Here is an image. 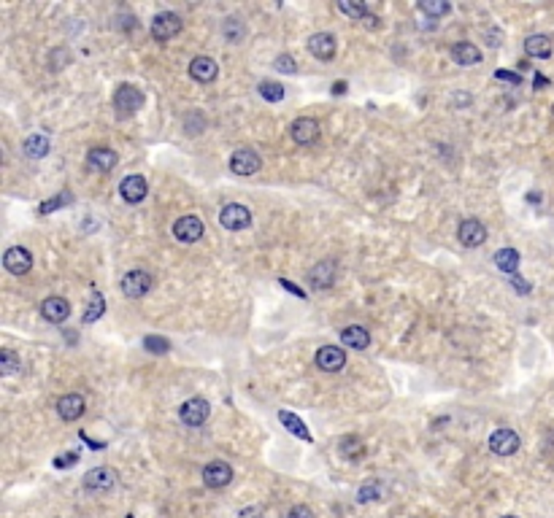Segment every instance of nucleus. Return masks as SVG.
Wrapping results in <instances>:
<instances>
[{"mask_svg": "<svg viewBox=\"0 0 554 518\" xmlns=\"http://www.w3.org/2000/svg\"><path fill=\"white\" fill-rule=\"evenodd\" d=\"M143 92L138 87H133V84H122L119 90L114 92V108H117V114L119 116H133V114H138L141 108H143Z\"/></svg>", "mask_w": 554, "mask_h": 518, "instance_id": "nucleus-1", "label": "nucleus"}, {"mask_svg": "<svg viewBox=\"0 0 554 518\" xmlns=\"http://www.w3.org/2000/svg\"><path fill=\"white\" fill-rule=\"evenodd\" d=\"M179 416H182V421L187 427H201V424H206V418L211 416V405L203 397H192L179 408Z\"/></svg>", "mask_w": 554, "mask_h": 518, "instance_id": "nucleus-2", "label": "nucleus"}, {"mask_svg": "<svg viewBox=\"0 0 554 518\" xmlns=\"http://www.w3.org/2000/svg\"><path fill=\"white\" fill-rule=\"evenodd\" d=\"M232 467L228 462H222V459H214V462H208L206 467H203V483L208 488H225L228 483L232 481Z\"/></svg>", "mask_w": 554, "mask_h": 518, "instance_id": "nucleus-3", "label": "nucleus"}, {"mask_svg": "<svg viewBox=\"0 0 554 518\" xmlns=\"http://www.w3.org/2000/svg\"><path fill=\"white\" fill-rule=\"evenodd\" d=\"M219 222H222V227H225V229L238 232V229H247L249 224H252V211H249L247 205L230 203V205H225V208H222Z\"/></svg>", "mask_w": 554, "mask_h": 518, "instance_id": "nucleus-4", "label": "nucleus"}, {"mask_svg": "<svg viewBox=\"0 0 554 518\" xmlns=\"http://www.w3.org/2000/svg\"><path fill=\"white\" fill-rule=\"evenodd\" d=\"M490 451L497 457H514L519 451V435L514 429H495L490 435Z\"/></svg>", "mask_w": 554, "mask_h": 518, "instance_id": "nucleus-5", "label": "nucleus"}, {"mask_svg": "<svg viewBox=\"0 0 554 518\" xmlns=\"http://www.w3.org/2000/svg\"><path fill=\"white\" fill-rule=\"evenodd\" d=\"M152 38H157V41H170L173 35H179V30H182V19L173 14V11H163V14H157L152 19Z\"/></svg>", "mask_w": 554, "mask_h": 518, "instance_id": "nucleus-6", "label": "nucleus"}, {"mask_svg": "<svg viewBox=\"0 0 554 518\" xmlns=\"http://www.w3.org/2000/svg\"><path fill=\"white\" fill-rule=\"evenodd\" d=\"M149 289H152V275L149 273H143V270H130V273H124V278H122L124 297L141 300L143 294H149Z\"/></svg>", "mask_w": 554, "mask_h": 518, "instance_id": "nucleus-7", "label": "nucleus"}, {"mask_svg": "<svg viewBox=\"0 0 554 518\" xmlns=\"http://www.w3.org/2000/svg\"><path fill=\"white\" fill-rule=\"evenodd\" d=\"M260 165H262L260 154L252 152V149H238L230 157V170L235 176H254L260 170Z\"/></svg>", "mask_w": 554, "mask_h": 518, "instance_id": "nucleus-8", "label": "nucleus"}, {"mask_svg": "<svg viewBox=\"0 0 554 518\" xmlns=\"http://www.w3.org/2000/svg\"><path fill=\"white\" fill-rule=\"evenodd\" d=\"M173 235H176V241H182V243H195V241H201L203 238L201 216H192V214L182 216V219L173 224Z\"/></svg>", "mask_w": 554, "mask_h": 518, "instance_id": "nucleus-9", "label": "nucleus"}, {"mask_svg": "<svg viewBox=\"0 0 554 518\" xmlns=\"http://www.w3.org/2000/svg\"><path fill=\"white\" fill-rule=\"evenodd\" d=\"M3 265H6L8 273L25 275V273H30V267H33V254L28 248H22V246H11V248L3 254Z\"/></svg>", "mask_w": 554, "mask_h": 518, "instance_id": "nucleus-10", "label": "nucleus"}, {"mask_svg": "<svg viewBox=\"0 0 554 518\" xmlns=\"http://www.w3.org/2000/svg\"><path fill=\"white\" fill-rule=\"evenodd\" d=\"M114 486H117V473L111 467H95L84 475V488L87 491L100 494V491H111Z\"/></svg>", "mask_w": 554, "mask_h": 518, "instance_id": "nucleus-11", "label": "nucleus"}, {"mask_svg": "<svg viewBox=\"0 0 554 518\" xmlns=\"http://www.w3.org/2000/svg\"><path fill=\"white\" fill-rule=\"evenodd\" d=\"M293 138L297 146H311L319 140V122L311 116H300L293 122Z\"/></svg>", "mask_w": 554, "mask_h": 518, "instance_id": "nucleus-12", "label": "nucleus"}, {"mask_svg": "<svg viewBox=\"0 0 554 518\" xmlns=\"http://www.w3.org/2000/svg\"><path fill=\"white\" fill-rule=\"evenodd\" d=\"M457 238H460L462 246H468V248H476L487 241V227L478 222V219H465L457 229Z\"/></svg>", "mask_w": 554, "mask_h": 518, "instance_id": "nucleus-13", "label": "nucleus"}, {"mask_svg": "<svg viewBox=\"0 0 554 518\" xmlns=\"http://www.w3.org/2000/svg\"><path fill=\"white\" fill-rule=\"evenodd\" d=\"M333 281H336V262H333V259H322V262L314 265L311 273H308V284H311L314 289H330Z\"/></svg>", "mask_w": 554, "mask_h": 518, "instance_id": "nucleus-14", "label": "nucleus"}, {"mask_svg": "<svg viewBox=\"0 0 554 518\" xmlns=\"http://www.w3.org/2000/svg\"><path fill=\"white\" fill-rule=\"evenodd\" d=\"M336 38L330 35V32H317V35H311L308 38V52L317 57V60H322V62H327V60H333L336 57Z\"/></svg>", "mask_w": 554, "mask_h": 518, "instance_id": "nucleus-15", "label": "nucleus"}, {"mask_svg": "<svg viewBox=\"0 0 554 518\" xmlns=\"http://www.w3.org/2000/svg\"><path fill=\"white\" fill-rule=\"evenodd\" d=\"M343 365H346V354L338 346H322L317 351V367L324 373H338Z\"/></svg>", "mask_w": 554, "mask_h": 518, "instance_id": "nucleus-16", "label": "nucleus"}, {"mask_svg": "<svg viewBox=\"0 0 554 518\" xmlns=\"http://www.w3.org/2000/svg\"><path fill=\"white\" fill-rule=\"evenodd\" d=\"M189 76L201 84H211L216 76H219V65L211 57H195L189 62Z\"/></svg>", "mask_w": 554, "mask_h": 518, "instance_id": "nucleus-17", "label": "nucleus"}, {"mask_svg": "<svg viewBox=\"0 0 554 518\" xmlns=\"http://www.w3.org/2000/svg\"><path fill=\"white\" fill-rule=\"evenodd\" d=\"M119 195H122L127 203H141V200L149 195V186H146V179L143 176H127L119 183Z\"/></svg>", "mask_w": 554, "mask_h": 518, "instance_id": "nucleus-18", "label": "nucleus"}, {"mask_svg": "<svg viewBox=\"0 0 554 518\" xmlns=\"http://www.w3.org/2000/svg\"><path fill=\"white\" fill-rule=\"evenodd\" d=\"M41 316L47 321H52V324H60V321H65L71 316V305H68L65 297H47L44 305H41Z\"/></svg>", "mask_w": 554, "mask_h": 518, "instance_id": "nucleus-19", "label": "nucleus"}, {"mask_svg": "<svg viewBox=\"0 0 554 518\" xmlns=\"http://www.w3.org/2000/svg\"><path fill=\"white\" fill-rule=\"evenodd\" d=\"M84 411H87V405H84V397L81 394H65L57 399V413L65 421H76V418H81Z\"/></svg>", "mask_w": 554, "mask_h": 518, "instance_id": "nucleus-20", "label": "nucleus"}, {"mask_svg": "<svg viewBox=\"0 0 554 518\" xmlns=\"http://www.w3.org/2000/svg\"><path fill=\"white\" fill-rule=\"evenodd\" d=\"M452 57H454V62L462 65V68H471V65H478V62H481V52H478L476 44L460 41V44L452 46Z\"/></svg>", "mask_w": 554, "mask_h": 518, "instance_id": "nucleus-21", "label": "nucleus"}, {"mask_svg": "<svg viewBox=\"0 0 554 518\" xmlns=\"http://www.w3.org/2000/svg\"><path fill=\"white\" fill-rule=\"evenodd\" d=\"M341 343H343V346H349V349L365 351L370 346V335H368V330H365V327L352 324V327H346V330L341 332Z\"/></svg>", "mask_w": 554, "mask_h": 518, "instance_id": "nucleus-22", "label": "nucleus"}, {"mask_svg": "<svg viewBox=\"0 0 554 518\" xmlns=\"http://www.w3.org/2000/svg\"><path fill=\"white\" fill-rule=\"evenodd\" d=\"M114 165H117V152H111V149H93L87 154V168L98 170V173H108V170H114Z\"/></svg>", "mask_w": 554, "mask_h": 518, "instance_id": "nucleus-23", "label": "nucleus"}, {"mask_svg": "<svg viewBox=\"0 0 554 518\" xmlns=\"http://www.w3.org/2000/svg\"><path fill=\"white\" fill-rule=\"evenodd\" d=\"M524 54L527 57H536V60L552 57V38L549 35H530L524 41Z\"/></svg>", "mask_w": 554, "mask_h": 518, "instance_id": "nucleus-24", "label": "nucleus"}, {"mask_svg": "<svg viewBox=\"0 0 554 518\" xmlns=\"http://www.w3.org/2000/svg\"><path fill=\"white\" fill-rule=\"evenodd\" d=\"M278 421L287 427V432H293L295 438H300V440H306V442H311L314 438H311V432H308V427L295 416V413H290V411H278Z\"/></svg>", "mask_w": 554, "mask_h": 518, "instance_id": "nucleus-25", "label": "nucleus"}, {"mask_svg": "<svg viewBox=\"0 0 554 518\" xmlns=\"http://www.w3.org/2000/svg\"><path fill=\"white\" fill-rule=\"evenodd\" d=\"M519 262H522V257H519L517 248H500V251L495 254V265H497V270H503V273L514 275L519 270Z\"/></svg>", "mask_w": 554, "mask_h": 518, "instance_id": "nucleus-26", "label": "nucleus"}, {"mask_svg": "<svg viewBox=\"0 0 554 518\" xmlns=\"http://www.w3.org/2000/svg\"><path fill=\"white\" fill-rule=\"evenodd\" d=\"M22 152L28 154L30 159H41V157H47V154H49V138L47 135L25 138V143H22Z\"/></svg>", "mask_w": 554, "mask_h": 518, "instance_id": "nucleus-27", "label": "nucleus"}, {"mask_svg": "<svg viewBox=\"0 0 554 518\" xmlns=\"http://www.w3.org/2000/svg\"><path fill=\"white\" fill-rule=\"evenodd\" d=\"M103 313H106V300H103V294L95 291L90 305H87V311H84V324H95Z\"/></svg>", "mask_w": 554, "mask_h": 518, "instance_id": "nucleus-28", "label": "nucleus"}, {"mask_svg": "<svg viewBox=\"0 0 554 518\" xmlns=\"http://www.w3.org/2000/svg\"><path fill=\"white\" fill-rule=\"evenodd\" d=\"M244 35H247V28H244V22H241V19H235V16L225 19V38H228L230 44H238Z\"/></svg>", "mask_w": 554, "mask_h": 518, "instance_id": "nucleus-29", "label": "nucleus"}, {"mask_svg": "<svg viewBox=\"0 0 554 518\" xmlns=\"http://www.w3.org/2000/svg\"><path fill=\"white\" fill-rule=\"evenodd\" d=\"M19 367H22V359L16 356L14 351L11 349L0 351V370H3V375H14Z\"/></svg>", "mask_w": 554, "mask_h": 518, "instance_id": "nucleus-30", "label": "nucleus"}, {"mask_svg": "<svg viewBox=\"0 0 554 518\" xmlns=\"http://www.w3.org/2000/svg\"><path fill=\"white\" fill-rule=\"evenodd\" d=\"M419 8H422V11H425L428 16H432V19H435V16H444V14H449V11H452V6H449V3H444V0H422V3H419Z\"/></svg>", "mask_w": 554, "mask_h": 518, "instance_id": "nucleus-31", "label": "nucleus"}, {"mask_svg": "<svg viewBox=\"0 0 554 518\" xmlns=\"http://www.w3.org/2000/svg\"><path fill=\"white\" fill-rule=\"evenodd\" d=\"M71 192H60L57 198H52V200H47V203H41L38 205V214L41 216H47V214H52V211H57V208H62V205H68L71 203Z\"/></svg>", "mask_w": 554, "mask_h": 518, "instance_id": "nucleus-32", "label": "nucleus"}, {"mask_svg": "<svg viewBox=\"0 0 554 518\" xmlns=\"http://www.w3.org/2000/svg\"><path fill=\"white\" fill-rule=\"evenodd\" d=\"M260 95L268 100V103H278L284 97V87L276 84V81H262L260 84Z\"/></svg>", "mask_w": 554, "mask_h": 518, "instance_id": "nucleus-33", "label": "nucleus"}, {"mask_svg": "<svg viewBox=\"0 0 554 518\" xmlns=\"http://www.w3.org/2000/svg\"><path fill=\"white\" fill-rule=\"evenodd\" d=\"M143 349L152 351V354H168L170 340L168 337H160V335H146L143 337Z\"/></svg>", "mask_w": 554, "mask_h": 518, "instance_id": "nucleus-34", "label": "nucleus"}, {"mask_svg": "<svg viewBox=\"0 0 554 518\" xmlns=\"http://www.w3.org/2000/svg\"><path fill=\"white\" fill-rule=\"evenodd\" d=\"M341 451H343V457L360 459L365 454V445L357 440V438H346V440H341Z\"/></svg>", "mask_w": 554, "mask_h": 518, "instance_id": "nucleus-35", "label": "nucleus"}, {"mask_svg": "<svg viewBox=\"0 0 554 518\" xmlns=\"http://www.w3.org/2000/svg\"><path fill=\"white\" fill-rule=\"evenodd\" d=\"M338 8L346 16H354V19H365V16H368V8H365L363 3H352V0H341Z\"/></svg>", "mask_w": 554, "mask_h": 518, "instance_id": "nucleus-36", "label": "nucleus"}, {"mask_svg": "<svg viewBox=\"0 0 554 518\" xmlns=\"http://www.w3.org/2000/svg\"><path fill=\"white\" fill-rule=\"evenodd\" d=\"M382 497V486L373 481V483H365V486L357 491V500L360 502H373V500H379Z\"/></svg>", "mask_w": 554, "mask_h": 518, "instance_id": "nucleus-37", "label": "nucleus"}, {"mask_svg": "<svg viewBox=\"0 0 554 518\" xmlns=\"http://www.w3.org/2000/svg\"><path fill=\"white\" fill-rule=\"evenodd\" d=\"M273 65H276V71H281V73H290V76L297 73V65H295V60L290 57V54H278Z\"/></svg>", "mask_w": 554, "mask_h": 518, "instance_id": "nucleus-38", "label": "nucleus"}, {"mask_svg": "<svg viewBox=\"0 0 554 518\" xmlns=\"http://www.w3.org/2000/svg\"><path fill=\"white\" fill-rule=\"evenodd\" d=\"M49 62H52V71H60V68H65V65L71 62V52H68V49H57Z\"/></svg>", "mask_w": 554, "mask_h": 518, "instance_id": "nucleus-39", "label": "nucleus"}, {"mask_svg": "<svg viewBox=\"0 0 554 518\" xmlns=\"http://www.w3.org/2000/svg\"><path fill=\"white\" fill-rule=\"evenodd\" d=\"M287 518H317V516H314V510L308 505H295V507H290Z\"/></svg>", "mask_w": 554, "mask_h": 518, "instance_id": "nucleus-40", "label": "nucleus"}, {"mask_svg": "<svg viewBox=\"0 0 554 518\" xmlns=\"http://www.w3.org/2000/svg\"><path fill=\"white\" fill-rule=\"evenodd\" d=\"M278 284H281V289L293 291L295 297H300V300H306V289H300V287H295L290 278H278Z\"/></svg>", "mask_w": 554, "mask_h": 518, "instance_id": "nucleus-41", "label": "nucleus"}, {"mask_svg": "<svg viewBox=\"0 0 554 518\" xmlns=\"http://www.w3.org/2000/svg\"><path fill=\"white\" fill-rule=\"evenodd\" d=\"M495 78H500V81H508V84H514V87H519L522 84V76L519 73H511V71H497Z\"/></svg>", "mask_w": 554, "mask_h": 518, "instance_id": "nucleus-42", "label": "nucleus"}, {"mask_svg": "<svg viewBox=\"0 0 554 518\" xmlns=\"http://www.w3.org/2000/svg\"><path fill=\"white\" fill-rule=\"evenodd\" d=\"M76 462H78V454H68V457L54 459V467H73Z\"/></svg>", "mask_w": 554, "mask_h": 518, "instance_id": "nucleus-43", "label": "nucleus"}, {"mask_svg": "<svg viewBox=\"0 0 554 518\" xmlns=\"http://www.w3.org/2000/svg\"><path fill=\"white\" fill-rule=\"evenodd\" d=\"M511 287H514L517 291H522V294H527V291H530V284L524 281L522 275H514V278H511Z\"/></svg>", "mask_w": 554, "mask_h": 518, "instance_id": "nucleus-44", "label": "nucleus"}, {"mask_svg": "<svg viewBox=\"0 0 554 518\" xmlns=\"http://www.w3.org/2000/svg\"><path fill=\"white\" fill-rule=\"evenodd\" d=\"M238 518H262V510L260 507H244V510H238Z\"/></svg>", "mask_w": 554, "mask_h": 518, "instance_id": "nucleus-45", "label": "nucleus"}, {"mask_svg": "<svg viewBox=\"0 0 554 518\" xmlns=\"http://www.w3.org/2000/svg\"><path fill=\"white\" fill-rule=\"evenodd\" d=\"M546 87H549V78L536 73V90H546Z\"/></svg>", "mask_w": 554, "mask_h": 518, "instance_id": "nucleus-46", "label": "nucleus"}, {"mask_svg": "<svg viewBox=\"0 0 554 518\" xmlns=\"http://www.w3.org/2000/svg\"><path fill=\"white\" fill-rule=\"evenodd\" d=\"M363 25H365V28H379V16L368 14L365 19H363Z\"/></svg>", "mask_w": 554, "mask_h": 518, "instance_id": "nucleus-47", "label": "nucleus"}, {"mask_svg": "<svg viewBox=\"0 0 554 518\" xmlns=\"http://www.w3.org/2000/svg\"><path fill=\"white\" fill-rule=\"evenodd\" d=\"M333 92H336V95H343V92H346V81H336V84H333Z\"/></svg>", "mask_w": 554, "mask_h": 518, "instance_id": "nucleus-48", "label": "nucleus"}, {"mask_svg": "<svg viewBox=\"0 0 554 518\" xmlns=\"http://www.w3.org/2000/svg\"><path fill=\"white\" fill-rule=\"evenodd\" d=\"M527 200H530V203H538L541 195H538V192H530V195H527Z\"/></svg>", "mask_w": 554, "mask_h": 518, "instance_id": "nucleus-49", "label": "nucleus"}, {"mask_svg": "<svg viewBox=\"0 0 554 518\" xmlns=\"http://www.w3.org/2000/svg\"><path fill=\"white\" fill-rule=\"evenodd\" d=\"M503 518H517V516H503Z\"/></svg>", "mask_w": 554, "mask_h": 518, "instance_id": "nucleus-50", "label": "nucleus"}, {"mask_svg": "<svg viewBox=\"0 0 554 518\" xmlns=\"http://www.w3.org/2000/svg\"><path fill=\"white\" fill-rule=\"evenodd\" d=\"M552 114H554V106H552Z\"/></svg>", "mask_w": 554, "mask_h": 518, "instance_id": "nucleus-51", "label": "nucleus"}, {"mask_svg": "<svg viewBox=\"0 0 554 518\" xmlns=\"http://www.w3.org/2000/svg\"><path fill=\"white\" fill-rule=\"evenodd\" d=\"M127 518H133V516H127Z\"/></svg>", "mask_w": 554, "mask_h": 518, "instance_id": "nucleus-52", "label": "nucleus"}]
</instances>
